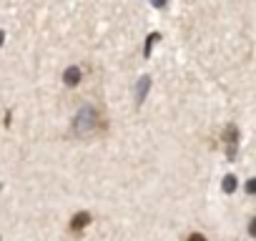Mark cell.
Here are the masks:
<instances>
[{"mask_svg":"<svg viewBox=\"0 0 256 241\" xmlns=\"http://www.w3.org/2000/svg\"><path fill=\"white\" fill-rule=\"evenodd\" d=\"M96 128H98V113L90 106H83L73 118V134L80 138H88L96 134Z\"/></svg>","mask_w":256,"mask_h":241,"instance_id":"obj_1","label":"cell"},{"mask_svg":"<svg viewBox=\"0 0 256 241\" xmlns=\"http://www.w3.org/2000/svg\"><path fill=\"white\" fill-rule=\"evenodd\" d=\"M224 146H226V156H228V161H234L236 158V151H238V128L234 126V124H228L226 128H224Z\"/></svg>","mask_w":256,"mask_h":241,"instance_id":"obj_2","label":"cell"},{"mask_svg":"<svg viewBox=\"0 0 256 241\" xmlns=\"http://www.w3.org/2000/svg\"><path fill=\"white\" fill-rule=\"evenodd\" d=\"M80 78H83V73H80L78 66H70V68H66V73H63V83H66L68 88H76V86L80 83Z\"/></svg>","mask_w":256,"mask_h":241,"instance_id":"obj_3","label":"cell"},{"mask_svg":"<svg viewBox=\"0 0 256 241\" xmlns=\"http://www.w3.org/2000/svg\"><path fill=\"white\" fill-rule=\"evenodd\" d=\"M88 224H90V214H88V211H80V214H76V216L70 218V231L78 234V231H83Z\"/></svg>","mask_w":256,"mask_h":241,"instance_id":"obj_4","label":"cell"},{"mask_svg":"<svg viewBox=\"0 0 256 241\" xmlns=\"http://www.w3.org/2000/svg\"><path fill=\"white\" fill-rule=\"evenodd\" d=\"M148 88H151V78H148V76H144V78L138 80V86H136V100H138V106L146 100V96H148Z\"/></svg>","mask_w":256,"mask_h":241,"instance_id":"obj_5","label":"cell"},{"mask_svg":"<svg viewBox=\"0 0 256 241\" xmlns=\"http://www.w3.org/2000/svg\"><path fill=\"white\" fill-rule=\"evenodd\" d=\"M158 40H161V36H158V33H151V36L146 38V48H144V56H146V58H151V53H154V46H156Z\"/></svg>","mask_w":256,"mask_h":241,"instance_id":"obj_6","label":"cell"},{"mask_svg":"<svg viewBox=\"0 0 256 241\" xmlns=\"http://www.w3.org/2000/svg\"><path fill=\"white\" fill-rule=\"evenodd\" d=\"M221 188H224V194H234L236 191V176H226L224 184H221Z\"/></svg>","mask_w":256,"mask_h":241,"instance_id":"obj_7","label":"cell"},{"mask_svg":"<svg viewBox=\"0 0 256 241\" xmlns=\"http://www.w3.org/2000/svg\"><path fill=\"white\" fill-rule=\"evenodd\" d=\"M246 194H256V178H251V181H246Z\"/></svg>","mask_w":256,"mask_h":241,"instance_id":"obj_8","label":"cell"},{"mask_svg":"<svg viewBox=\"0 0 256 241\" xmlns=\"http://www.w3.org/2000/svg\"><path fill=\"white\" fill-rule=\"evenodd\" d=\"M248 234H251V236H256V216L248 221Z\"/></svg>","mask_w":256,"mask_h":241,"instance_id":"obj_9","label":"cell"},{"mask_svg":"<svg viewBox=\"0 0 256 241\" xmlns=\"http://www.w3.org/2000/svg\"><path fill=\"white\" fill-rule=\"evenodd\" d=\"M188 241H206V236H204V234H191Z\"/></svg>","mask_w":256,"mask_h":241,"instance_id":"obj_10","label":"cell"},{"mask_svg":"<svg viewBox=\"0 0 256 241\" xmlns=\"http://www.w3.org/2000/svg\"><path fill=\"white\" fill-rule=\"evenodd\" d=\"M3 43H6V33L0 30V48H3Z\"/></svg>","mask_w":256,"mask_h":241,"instance_id":"obj_11","label":"cell"},{"mask_svg":"<svg viewBox=\"0 0 256 241\" xmlns=\"http://www.w3.org/2000/svg\"><path fill=\"white\" fill-rule=\"evenodd\" d=\"M0 191H3V186H0Z\"/></svg>","mask_w":256,"mask_h":241,"instance_id":"obj_12","label":"cell"}]
</instances>
